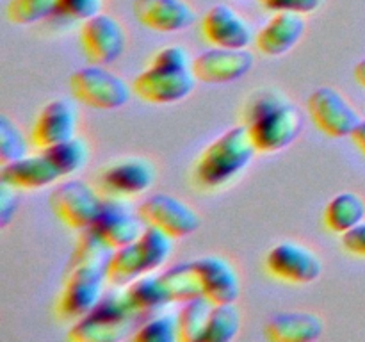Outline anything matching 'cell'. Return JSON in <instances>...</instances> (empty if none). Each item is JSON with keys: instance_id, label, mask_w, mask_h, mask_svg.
<instances>
[{"instance_id": "6da1fadb", "label": "cell", "mask_w": 365, "mask_h": 342, "mask_svg": "<svg viewBox=\"0 0 365 342\" xmlns=\"http://www.w3.org/2000/svg\"><path fill=\"white\" fill-rule=\"evenodd\" d=\"M257 153L245 123L228 128L200 153L192 178L198 187L209 191L225 187L250 166Z\"/></svg>"}, {"instance_id": "7a4b0ae2", "label": "cell", "mask_w": 365, "mask_h": 342, "mask_svg": "<svg viewBox=\"0 0 365 342\" xmlns=\"http://www.w3.org/2000/svg\"><path fill=\"white\" fill-rule=\"evenodd\" d=\"M135 314L128 306L123 287L103 294L93 312L75 321L68 338L73 342H114L127 335Z\"/></svg>"}, {"instance_id": "3957f363", "label": "cell", "mask_w": 365, "mask_h": 342, "mask_svg": "<svg viewBox=\"0 0 365 342\" xmlns=\"http://www.w3.org/2000/svg\"><path fill=\"white\" fill-rule=\"evenodd\" d=\"M107 264L68 267L64 285L57 298L56 314L63 321H78L95 310L103 298Z\"/></svg>"}, {"instance_id": "277c9868", "label": "cell", "mask_w": 365, "mask_h": 342, "mask_svg": "<svg viewBox=\"0 0 365 342\" xmlns=\"http://www.w3.org/2000/svg\"><path fill=\"white\" fill-rule=\"evenodd\" d=\"M70 91L75 98L93 109H121L130 100L127 81L102 64H89L70 77Z\"/></svg>"}, {"instance_id": "5b68a950", "label": "cell", "mask_w": 365, "mask_h": 342, "mask_svg": "<svg viewBox=\"0 0 365 342\" xmlns=\"http://www.w3.org/2000/svg\"><path fill=\"white\" fill-rule=\"evenodd\" d=\"M103 195L84 180H66L57 185L50 195L53 214L66 227L88 230L95 224L102 210Z\"/></svg>"}, {"instance_id": "8992f818", "label": "cell", "mask_w": 365, "mask_h": 342, "mask_svg": "<svg viewBox=\"0 0 365 342\" xmlns=\"http://www.w3.org/2000/svg\"><path fill=\"white\" fill-rule=\"evenodd\" d=\"M310 118L330 138H351L362 118L351 102L331 86L317 88L307 102Z\"/></svg>"}, {"instance_id": "52a82bcc", "label": "cell", "mask_w": 365, "mask_h": 342, "mask_svg": "<svg viewBox=\"0 0 365 342\" xmlns=\"http://www.w3.org/2000/svg\"><path fill=\"white\" fill-rule=\"evenodd\" d=\"M266 269L277 280L294 285H309L323 274V260L302 242L284 241L266 255Z\"/></svg>"}, {"instance_id": "ba28073f", "label": "cell", "mask_w": 365, "mask_h": 342, "mask_svg": "<svg viewBox=\"0 0 365 342\" xmlns=\"http://www.w3.org/2000/svg\"><path fill=\"white\" fill-rule=\"evenodd\" d=\"M246 127L257 152L274 153L285 150L298 139L303 128V116L298 107L285 102Z\"/></svg>"}, {"instance_id": "9c48e42d", "label": "cell", "mask_w": 365, "mask_h": 342, "mask_svg": "<svg viewBox=\"0 0 365 342\" xmlns=\"http://www.w3.org/2000/svg\"><path fill=\"white\" fill-rule=\"evenodd\" d=\"M138 212L146 224L166 232L173 239L187 237L195 234L202 224L198 212L189 203L168 192L148 196L141 203Z\"/></svg>"}, {"instance_id": "30bf717a", "label": "cell", "mask_w": 365, "mask_h": 342, "mask_svg": "<svg viewBox=\"0 0 365 342\" xmlns=\"http://www.w3.org/2000/svg\"><path fill=\"white\" fill-rule=\"evenodd\" d=\"M155 180V167L145 157H127L100 171L96 184L107 198L130 200L148 191Z\"/></svg>"}, {"instance_id": "8fae6325", "label": "cell", "mask_w": 365, "mask_h": 342, "mask_svg": "<svg viewBox=\"0 0 365 342\" xmlns=\"http://www.w3.org/2000/svg\"><path fill=\"white\" fill-rule=\"evenodd\" d=\"M81 45L91 64H113L121 57L127 46V34L120 20L100 13L82 21Z\"/></svg>"}, {"instance_id": "7c38bea8", "label": "cell", "mask_w": 365, "mask_h": 342, "mask_svg": "<svg viewBox=\"0 0 365 342\" xmlns=\"http://www.w3.org/2000/svg\"><path fill=\"white\" fill-rule=\"evenodd\" d=\"M198 78L192 70H164L150 66L132 82V89L141 100L155 105L180 102L195 89Z\"/></svg>"}, {"instance_id": "4fadbf2b", "label": "cell", "mask_w": 365, "mask_h": 342, "mask_svg": "<svg viewBox=\"0 0 365 342\" xmlns=\"http://www.w3.org/2000/svg\"><path fill=\"white\" fill-rule=\"evenodd\" d=\"M255 57L246 48L212 46L192 59V73L205 84H228L248 75Z\"/></svg>"}, {"instance_id": "5bb4252c", "label": "cell", "mask_w": 365, "mask_h": 342, "mask_svg": "<svg viewBox=\"0 0 365 342\" xmlns=\"http://www.w3.org/2000/svg\"><path fill=\"white\" fill-rule=\"evenodd\" d=\"M91 228L106 244L118 249L138 241L145 232L146 223L139 214L132 212L127 200L103 196L102 210Z\"/></svg>"}, {"instance_id": "9a60e30c", "label": "cell", "mask_w": 365, "mask_h": 342, "mask_svg": "<svg viewBox=\"0 0 365 342\" xmlns=\"http://www.w3.org/2000/svg\"><path fill=\"white\" fill-rule=\"evenodd\" d=\"M202 32L210 45L223 48H246L253 41L252 25L228 4H216L203 14Z\"/></svg>"}, {"instance_id": "2e32d148", "label": "cell", "mask_w": 365, "mask_h": 342, "mask_svg": "<svg viewBox=\"0 0 365 342\" xmlns=\"http://www.w3.org/2000/svg\"><path fill=\"white\" fill-rule=\"evenodd\" d=\"M77 110L68 100H52L39 110L32 127L31 141L36 148L46 150L77 134Z\"/></svg>"}, {"instance_id": "e0dca14e", "label": "cell", "mask_w": 365, "mask_h": 342, "mask_svg": "<svg viewBox=\"0 0 365 342\" xmlns=\"http://www.w3.org/2000/svg\"><path fill=\"white\" fill-rule=\"evenodd\" d=\"M134 16L150 31L180 32L196 21V11L185 0H134Z\"/></svg>"}, {"instance_id": "ac0fdd59", "label": "cell", "mask_w": 365, "mask_h": 342, "mask_svg": "<svg viewBox=\"0 0 365 342\" xmlns=\"http://www.w3.org/2000/svg\"><path fill=\"white\" fill-rule=\"evenodd\" d=\"M203 285V296L212 303H235L241 296V280L235 267L220 255L192 260Z\"/></svg>"}, {"instance_id": "d6986e66", "label": "cell", "mask_w": 365, "mask_h": 342, "mask_svg": "<svg viewBox=\"0 0 365 342\" xmlns=\"http://www.w3.org/2000/svg\"><path fill=\"white\" fill-rule=\"evenodd\" d=\"M307 31L305 14L277 11L274 16L257 34V48L269 57H280L291 52Z\"/></svg>"}, {"instance_id": "ffe728a7", "label": "cell", "mask_w": 365, "mask_h": 342, "mask_svg": "<svg viewBox=\"0 0 365 342\" xmlns=\"http://www.w3.org/2000/svg\"><path fill=\"white\" fill-rule=\"evenodd\" d=\"M323 331L324 321L317 314L303 310L274 314L264 326V333L273 342H312Z\"/></svg>"}, {"instance_id": "44dd1931", "label": "cell", "mask_w": 365, "mask_h": 342, "mask_svg": "<svg viewBox=\"0 0 365 342\" xmlns=\"http://www.w3.org/2000/svg\"><path fill=\"white\" fill-rule=\"evenodd\" d=\"M59 178L61 173L45 152L39 155H25L13 162L2 164V170H0V180L7 182L16 189H25V191L41 189Z\"/></svg>"}, {"instance_id": "7402d4cb", "label": "cell", "mask_w": 365, "mask_h": 342, "mask_svg": "<svg viewBox=\"0 0 365 342\" xmlns=\"http://www.w3.org/2000/svg\"><path fill=\"white\" fill-rule=\"evenodd\" d=\"M123 292L128 306L135 316L138 314H155L166 305H171L170 294L160 280V274H145L123 287Z\"/></svg>"}, {"instance_id": "603a6c76", "label": "cell", "mask_w": 365, "mask_h": 342, "mask_svg": "<svg viewBox=\"0 0 365 342\" xmlns=\"http://www.w3.org/2000/svg\"><path fill=\"white\" fill-rule=\"evenodd\" d=\"M365 219V202L360 195L344 191L335 195L324 209V224L334 234H346Z\"/></svg>"}, {"instance_id": "cb8c5ba5", "label": "cell", "mask_w": 365, "mask_h": 342, "mask_svg": "<svg viewBox=\"0 0 365 342\" xmlns=\"http://www.w3.org/2000/svg\"><path fill=\"white\" fill-rule=\"evenodd\" d=\"M160 280L170 294L171 303H185L189 299L203 296L202 278L192 262L180 264V266L164 271L160 273Z\"/></svg>"}, {"instance_id": "d4e9b609", "label": "cell", "mask_w": 365, "mask_h": 342, "mask_svg": "<svg viewBox=\"0 0 365 342\" xmlns=\"http://www.w3.org/2000/svg\"><path fill=\"white\" fill-rule=\"evenodd\" d=\"M214 303L207 296L189 299L178 312V335L182 342H202Z\"/></svg>"}, {"instance_id": "484cf974", "label": "cell", "mask_w": 365, "mask_h": 342, "mask_svg": "<svg viewBox=\"0 0 365 342\" xmlns=\"http://www.w3.org/2000/svg\"><path fill=\"white\" fill-rule=\"evenodd\" d=\"M242 317L235 303H214L202 342H230L241 331Z\"/></svg>"}, {"instance_id": "4316f807", "label": "cell", "mask_w": 365, "mask_h": 342, "mask_svg": "<svg viewBox=\"0 0 365 342\" xmlns=\"http://www.w3.org/2000/svg\"><path fill=\"white\" fill-rule=\"evenodd\" d=\"M41 152H45L46 157L52 160L53 166L61 173V177H68V175L75 173V171H81L89 160L88 142L84 139L77 138V135L59 142V145L41 150Z\"/></svg>"}, {"instance_id": "83f0119b", "label": "cell", "mask_w": 365, "mask_h": 342, "mask_svg": "<svg viewBox=\"0 0 365 342\" xmlns=\"http://www.w3.org/2000/svg\"><path fill=\"white\" fill-rule=\"evenodd\" d=\"M59 0H9L7 20L14 25H32L57 14Z\"/></svg>"}, {"instance_id": "f1b7e54d", "label": "cell", "mask_w": 365, "mask_h": 342, "mask_svg": "<svg viewBox=\"0 0 365 342\" xmlns=\"http://www.w3.org/2000/svg\"><path fill=\"white\" fill-rule=\"evenodd\" d=\"M135 342H175L180 341L178 335V314L160 312L150 317L134 333Z\"/></svg>"}, {"instance_id": "f546056e", "label": "cell", "mask_w": 365, "mask_h": 342, "mask_svg": "<svg viewBox=\"0 0 365 342\" xmlns=\"http://www.w3.org/2000/svg\"><path fill=\"white\" fill-rule=\"evenodd\" d=\"M29 155V139L7 114L0 116V162L7 164Z\"/></svg>"}, {"instance_id": "4dcf8cb0", "label": "cell", "mask_w": 365, "mask_h": 342, "mask_svg": "<svg viewBox=\"0 0 365 342\" xmlns=\"http://www.w3.org/2000/svg\"><path fill=\"white\" fill-rule=\"evenodd\" d=\"M285 102H289V100L280 91H277V89H259V91H255L250 96L245 105V110H242V114H245V125H250L257 118L277 109V107H280Z\"/></svg>"}, {"instance_id": "1f68e13d", "label": "cell", "mask_w": 365, "mask_h": 342, "mask_svg": "<svg viewBox=\"0 0 365 342\" xmlns=\"http://www.w3.org/2000/svg\"><path fill=\"white\" fill-rule=\"evenodd\" d=\"M150 66L164 70H192V59L184 46L170 45L153 53Z\"/></svg>"}, {"instance_id": "d6a6232c", "label": "cell", "mask_w": 365, "mask_h": 342, "mask_svg": "<svg viewBox=\"0 0 365 342\" xmlns=\"http://www.w3.org/2000/svg\"><path fill=\"white\" fill-rule=\"evenodd\" d=\"M103 0H59L57 16L86 21L102 13Z\"/></svg>"}, {"instance_id": "836d02e7", "label": "cell", "mask_w": 365, "mask_h": 342, "mask_svg": "<svg viewBox=\"0 0 365 342\" xmlns=\"http://www.w3.org/2000/svg\"><path fill=\"white\" fill-rule=\"evenodd\" d=\"M16 191V187L0 180V227H7L16 216L18 205H20Z\"/></svg>"}, {"instance_id": "e575fe53", "label": "cell", "mask_w": 365, "mask_h": 342, "mask_svg": "<svg viewBox=\"0 0 365 342\" xmlns=\"http://www.w3.org/2000/svg\"><path fill=\"white\" fill-rule=\"evenodd\" d=\"M324 0H266L264 6L271 11H291L298 14H310L323 6Z\"/></svg>"}, {"instance_id": "d590c367", "label": "cell", "mask_w": 365, "mask_h": 342, "mask_svg": "<svg viewBox=\"0 0 365 342\" xmlns=\"http://www.w3.org/2000/svg\"><path fill=\"white\" fill-rule=\"evenodd\" d=\"M342 248L355 256H365V219L342 234Z\"/></svg>"}, {"instance_id": "8d00e7d4", "label": "cell", "mask_w": 365, "mask_h": 342, "mask_svg": "<svg viewBox=\"0 0 365 342\" xmlns=\"http://www.w3.org/2000/svg\"><path fill=\"white\" fill-rule=\"evenodd\" d=\"M351 139H353V142H355V145L362 150V153L365 155V120L360 121V125L355 128V132H353Z\"/></svg>"}, {"instance_id": "74e56055", "label": "cell", "mask_w": 365, "mask_h": 342, "mask_svg": "<svg viewBox=\"0 0 365 342\" xmlns=\"http://www.w3.org/2000/svg\"><path fill=\"white\" fill-rule=\"evenodd\" d=\"M355 78H356V82L362 86V88H365V59L360 61V63H356Z\"/></svg>"}, {"instance_id": "f35d334b", "label": "cell", "mask_w": 365, "mask_h": 342, "mask_svg": "<svg viewBox=\"0 0 365 342\" xmlns=\"http://www.w3.org/2000/svg\"><path fill=\"white\" fill-rule=\"evenodd\" d=\"M260 2H262V4H264V2H266V0H260Z\"/></svg>"}]
</instances>
